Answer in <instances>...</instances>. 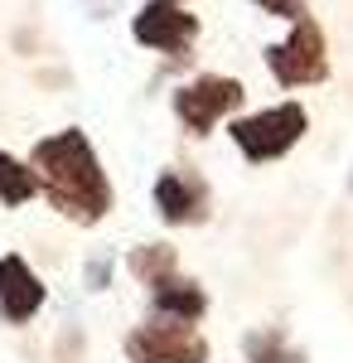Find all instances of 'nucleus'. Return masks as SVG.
<instances>
[{
  "mask_svg": "<svg viewBox=\"0 0 353 363\" xmlns=\"http://www.w3.org/2000/svg\"><path fill=\"white\" fill-rule=\"evenodd\" d=\"M305 131H310V116H305L300 102H276L267 112H252V116H237L232 121V140H237L242 160H252V165L281 160L286 150L300 145Z\"/></svg>",
  "mask_w": 353,
  "mask_h": 363,
  "instance_id": "f03ea898",
  "label": "nucleus"
},
{
  "mask_svg": "<svg viewBox=\"0 0 353 363\" xmlns=\"http://www.w3.org/2000/svg\"><path fill=\"white\" fill-rule=\"evenodd\" d=\"M131 39L140 49L179 58L198 39V15H189L179 0H145L136 10V20H131Z\"/></svg>",
  "mask_w": 353,
  "mask_h": 363,
  "instance_id": "423d86ee",
  "label": "nucleus"
},
{
  "mask_svg": "<svg viewBox=\"0 0 353 363\" xmlns=\"http://www.w3.org/2000/svg\"><path fill=\"white\" fill-rule=\"evenodd\" d=\"M126 359L131 363H208V339L194 325L155 315L150 325H136L126 335Z\"/></svg>",
  "mask_w": 353,
  "mask_h": 363,
  "instance_id": "39448f33",
  "label": "nucleus"
},
{
  "mask_svg": "<svg viewBox=\"0 0 353 363\" xmlns=\"http://www.w3.org/2000/svg\"><path fill=\"white\" fill-rule=\"evenodd\" d=\"M126 267H131V277H136V281L155 286L160 277L179 272V257H174V247H169V242H145V247H131Z\"/></svg>",
  "mask_w": 353,
  "mask_h": 363,
  "instance_id": "f8f14e48",
  "label": "nucleus"
},
{
  "mask_svg": "<svg viewBox=\"0 0 353 363\" xmlns=\"http://www.w3.org/2000/svg\"><path fill=\"white\" fill-rule=\"evenodd\" d=\"M242 354H247V363H305V354L281 330H252L242 339Z\"/></svg>",
  "mask_w": 353,
  "mask_h": 363,
  "instance_id": "9b49d317",
  "label": "nucleus"
},
{
  "mask_svg": "<svg viewBox=\"0 0 353 363\" xmlns=\"http://www.w3.org/2000/svg\"><path fill=\"white\" fill-rule=\"evenodd\" d=\"M34 194H39V174H34V165L15 160L10 150H0V203H5V208H20V203H29Z\"/></svg>",
  "mask_w": 353,
  "mask_h": 363,
  "instance_id": "9d476101",
  "label": "nucleus"
},
{
  "mask_svg": "<svg viewBox=\"0 0 353 363\" xmlns=\"http://www.w3.org/2000/svg\"><path fill=\"white\" fill-rule=\"evenodd\" d=\"M349 194H353V169H349Z\"/></svg>",
  "mask_w": 353,
  "mask_h": 363,
  "instance_id": "2eb2a0df",
  "label": "nucleus"
},
{
  "mask_svg": "<svg viewBox=\"0 0 353 363\" xmlns=\"http://www.w3.org/2000/svg\"><path fill=\"white\" fill-rule=\"evenodd\" d=\"M155 213H160L169 228H189L208 218V189L179 174V169H160L155 174Z\"/></svg>",
  "mask_w": 353,
  "mask_h": 363,
  "instance_id": "6e6552de",
  "label": "nucleus"
},
{
  "mask_svg": "<svg viewBox=\"0 0 353 363\" xmlns=\"http://www.w3.org/2000/svg\"><path fill=\"white\" fill-rule=\"evenodd\" d=\"M257 10H267V15H281V20H300V15H310L300 0H252Z\"/></svg>",
  "mask_w": 353,
  "mask_h": 363,
  "instance_id": "ddd939ff",
  "label": "nucleus"
},
{
  "mask_svg": "<svg viewBox=\"0 0 353 363\" xmlns=\"http://www.w3.org/2000/svg\"><path fill=\"white\" fill-rule=\"evenodd\" d=\"M247 87L237 78H223V73H198L184 87H174V116L189 136H208L223 116H232L242 107Z\"/></svg>",
  "mask_w": 353,
  "mask_h": 363,
  "instance_id": "20e7f679",
  "label": "nucleus"
},
{
  "mask_svg": "<svg viewBox=\"0 0 353 363\" xmlns=\"http://www.w3.org/2000/svg\"><path fill=\"white\" fill-rule=\"evenodd\" d=\"M49 301L44 281L29 272V262L20 252H5L0 257V320L5 325H29Z\"/></svg>",
  "mask_w": 353,
  "mask_h": 363,
  "instance_id": "0eeeda50",
  "label": "nucleus"
},
{
  "mask_svg": "<svg viewBox=\"0 0 353 363\" xmlns=\"http://www.w3.org/2000/svg\"><path fill=\"white\" fill-rule=\"evenodd\" d=\"M267 68L281 87H315L329 78V44L315 15L291 20V34L267 49Z\"/></svg>",
  "mask_w": 353,
  "mask_h": 363,
  "instance_id": "7ed1b4c3",
  "label": "nucleus"
},
{
  "mask_svg": "<svg viewBox=\"0 0 353 363\" xmlns=\"http://www.w3.org/2000/svg\"><path fill=\"white\" fill-rule=\"evenodd\" d=\"M107 277H111L107 262H92V267H87V281H92V291H102V286H107Z\"/></svg>",
  "mask_w": 353,
  "mask_h": 363,
  "instance_id": "4468645a",
  "label": "nucleus"
},
{
  "mask_svg": "<svg viewBox=\"0 0 353 363\" xmlns=\"http://www.w3.org/2000/svg\"><path fill=\"white\" fill-rule=\"evenodd\" d=\"M29 165L39 174V194L49 199L68 223L92 228L111 213V179L102 169V160H97L87 131L68 126V131L34 140Z\"/></svg>",
  "mask_w": 353,
  "mask_h": 363,
  "instance_id": "f257e3e1",
  "label": "nucleus"
},
{
  "mask_svg": "<svg viewBox=\"0 0 353 363\" xmlns=\"http://www.w3.org/2000/svg\"><path fill=\"white\" fill-rule=\"evenodd\" d=\"M150 310H155L160 320L194 325V320H203V310H208V291H203L198 281L169 272V277H160L155 286H150Z\"/></svg>",
  "mask_w": 353,
  "mask_h": 363,
  "instance_id": "1a4fd4ad",
  "label": "nucleus"
}]
</instances>
